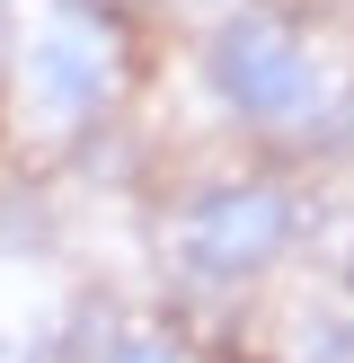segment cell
Instances as JSON below:
<instances>
[{
    "label": "cell",
    "instance_id": "277c9868",
    "mask_svg": "<svg viewBox=\"0 0 354 363\" xmlns=\"http://www.w3.org/2000/svg\"><path fill=\"white\" fill-rule=\"evenodd\" d=\"M106 363H186V354H177V337L133 328V337H115V346H106Z\"/></svg>",
    "mask_w": 354,
    "mask_h": 363
},
{
    "label": "cell",
    "instance_id": "7a4b0ae2",
    "mask_svg": "<svg viewBox=\"0 0 354 363\" xmlns=\"http://www.w3.org/2000/svg\"><path fill=\"white\" fill-rule=\"evenodd\" d=\"M283 240H292V195L266 186V177H230V186L195 195V204H186V230H177L186 266L212 275V284L266 275V266L283 257Z\"/></svg>",
    "mask_w": 354,
    "mask_h": 363
},
{
    "label": "cell",
    "instance_id": "5b68a950",
    "mask_svg": "<svg viewBox=\"0 0 354 363\" xmlns=\"http://www.w3.org/2000/svg\"><path fill=\"white\" fill-rule=\"evenodd\" d=\"M88 9H98V0H88ZM106 9H124V0H106Z\"/></svg>",
    "mask_w": 354,
    "mask_h": 363
},
{
    "label": "cell",
    "instance_id": "3957f363",
    "mask_svg": "<svg viewBox=\"0 0 354 363\" xmlns=\"http://www.w3.org/2000/svg\"><path fill=\"white\" fill-rule=\"evenodd\" d=\"M115 89H124V35H115V18L88 9V0L53 9L45 35H35V98L62 106V116H98Z\"/></svg>",
    "mask_w": 354,
    "mask_h": 363
},
{
    "label": "cell",
    "instance_id": "6da1fadb",
    "mask_svg": "<svg viewBox=\"0 0 354 363\" xmlns=\"http://www.w3.org/2000/svg\"><path fill=\"white\" fill-rule=\"evenodd\" d=\"M204 71H212V98H222L230 116H248V124H292L301 106H310V89H319L301 27H292V18H275V9L230 18V27L212 35Z\"/></svg>",
    "mask_w": 354,
    "mask_h": 363
}]
</instances>
